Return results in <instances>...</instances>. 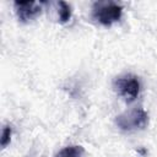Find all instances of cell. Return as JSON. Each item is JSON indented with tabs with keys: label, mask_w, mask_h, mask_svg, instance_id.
Wrapping results in <instances>:
<instances>
[{
	"label": "cell",
	"mask_w": 157,
	"mask_h": 157,
	"mask_svg": "<svg viewBox=\"0 0 157 157\" xmlns=\"http://www.w3.org/2000/svg\"><path fill=\"white\" fill-rule=\"evenodd\" d=\"M115 123L121 130L125 131L141 130L148 124V115L144 110V108L136 107L119 114L115 119Z\"/></svg>",
	"instance_id": "1"
},
{
	"label": "cell",
	"mask_w": 157,
	"mask_h": 157,
	"mask_svg": "<svg viewBox=\"0 0 157 157\" xmlns=\"http://www.w3.org/2000/svg\"><path fill=\"white\" fill-rule=\"evenodd\" d=\"M123 7L114 1H97L93 4L92 15L93 17L104 26H110L112 23L120 20Z\"/></svg>",
	"instance_id": "2"
},
{
	"label": "cell",
	"mask_w": 157,
	"mask_h": 157,
	"mask_svg": "<svg viewBox=\"0 0 157 157\" xmlns=\"http://www.w3.org/2000/svg\"><path fill=\"white\" fill-rule=\"evenodd\" d=\"M114 88L120 97H123L126 102H132L140 91V82L139 78L134 75H125L120 76L114 81Z\"/></svg>",
	"instance_id": "3"
},
{
	"label": "cell",
	"mask_w": 157,
	"mask_h": 157,
	"mask_svg": "<svg viewBox=\"0 0 157 157\" xmlns=\"http://www.w3.org/2000/svg\"><path fill=\"white\" fill-rule=\"evenodd\" d=\"M13 5L16 9V13L22 22L31 21L32 18L37 17L42 11L40 2L37 1H15Z\"/></svg>",
	"instance_id": "4"
},
{
	"label": "cell",
	"mask_w": 157,
	"mask_h": 157,
	"mask_svg": "<svg viewBox=\"0 0 157 157\" xmlns=\"http://www.w3.org/2000/svg\"><path fill=\"white\" fill-rule=\"evenodd\" d=\"M82 155H83V147L72 145V146L64 147L61 151L58 152L55 157H82Z\"/></svg>",
	"instance_id": "5"
},
{
	"label": "cell",
	"mask_w": 157,
	"mask_h": 157,
	"mask_svg": "<svg viewBox=\"0 0 157 157\" xmlns=\"http://www.w3.org/2000/svg\"><path fill=\"white\" fill-rule=\"evenodd\" d=\"M58 5H59V18H60V22L65 23L71 17V7L65 1H59Z\"/></svg>",
	"instance_id": "6"
},
{
	"label": "cell",
	"mask_w": 157,
	"mask_h": 157,
	"mask_svg": "<svg viewBox=\"0 0 157 157\" xmlns=\"http://www.w3.org/2000/svg\"><path fill=\"white\" fill-rule=\"evenodd\" d=\"M10 140H11V128L10 126H5L2 129V134H1V147L5 148L9 144H10Z\"/></svg>",
	"instance_id": "7"
}]
</instances>
